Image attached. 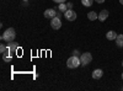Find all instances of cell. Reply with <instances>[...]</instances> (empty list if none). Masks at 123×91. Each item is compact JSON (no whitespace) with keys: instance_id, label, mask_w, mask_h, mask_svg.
<instances>
[{"instance_id":"cell-1","label":"cell","mask_w":123,"mask_h":91,"mask_svg":"<svg viewBox=\"0 0 123 91\" xmlns=\"http://www.w3.org/2000/svg\"><path fill=\"white\" fill-rule=\"evenodd\" d=\"M15 37H16V32H15V28H12V27L5 30L4 33L1 35V39L5 42H12Z\"/></svg>"},{"instance_id":"cell-2","label":"cell","mask_w":123,"mask_h":91,"mask_svg":"<svg viewBox=\"0 0 123 91\" xmlns=\"http://www.w3.org/2000/svg\"><path fill=\"white\" fill-rule=\"evenodd\" d=\"M80 65H81V60H80L79 55H71L67 60V67L69 69H75V68H78Z\"/></svg>"},{"instance_id":"cell-3","label":"cell","mask_w":123,"mask_h":91,"mask_svg":"<svg viewBox=\"0 0 123 91\" xmlns=\"http://www.w3.org/2000/svg\"><path fill=\"white\" fill-rule=\"evenodd\" d=\"M80 60H81V65H89L90 63H91V60H92V55H91V53H89V52H86V53H83L80 55Z\"/></svg>"},{"instance_id":"cell-4","label":"cell","mask_w":123,"mask_h":91,"mask_svg":"<svg viewBox=\"0 0 123 91\" xmlns=\"http://www.w3.org/2000/svg\"><path fill=\"white\" fill-rule=\"evenodd\" d=\"M7 54L9 55H11V57H15V53H16V50H17V43H15L14 41L12 42H7Z\"/></svg>"},{"instance_id":"cell-5","label":"cell","mask_w":123,"mask_h":91,"mask_svg":"<svg viewBox=\"0 0 123 91\" xmlns=\"http://www.w3.org/2000/svg\"><path fill=\"white\" fill-rule=\"evenodd\" d=\"M64 16H65V18L68 20V21H75L76 20V12L74 11L73 9H68L67 11L64 12Z\"/></svg>"},{"instance_id":"cell-6","label":"cell","mask_w":123,"mask_h":91,"mask_svg":"<svg viewBox=\"0 0 123 91\" xmlns=\"http://www.w3.org/2000/svg\"><path fill=\"white\" fill-rule=\"evenodd\" d=\"M50 26H52L53 30H59L62 27V21H60V17L55 16L52 18V21H50Z\"/></svg>"},{"instance_id":"cell-7","label":"cell","mask_w":123,"mask_h":91,"mask_svg":"<svg viewBox=\"0 0 123 91\" xmlns=\"http://www.w3.org/2000/svg\"><path fill=\"white\" fill-rule=\"evenodd\" d=\"M57 11L54 9H47L46 11H44V17L46 18H53V17H55L57 16Z\"/></svg>"},{"instance_id":"cell-8","label":"cell","mask_w":123,"mask_h":91,"mask_svg":"<svg viewBox=\"0 0 123 91\" xmlns=\"http://www.w3.org/2000/svg\"><path fill=\"white\" fill-rule=\"evenodd\" d=\"M117 36H118V35H117L115 31H108V32L106 33V38L108 39V41H116Z\"/></svg>"},{"instance_id":"cell-9","label":"cell","mask_w":123,"mask_h":91,"mask_svg":"<svg viewBox=\"0 0 123 91\" xmlns=\"http://www.w3.org/2000/svg\"><path fill=\"white\" fill-rule=\"evenodd\" d=\"M102 75H104V72H102L101 69H95L94 72H92V78L94 79H101Z\"/></svg>"},{"instance_id":"cell-10","label":"cell","mask_w":123,"mask_h":91,"mask_svg":"<svg viewBox=\"0 0 123 91\" xmlns=\"http://www.w3.org/2000/svg\"><path fill=\"white\" fill-rule=\"evenodd\" d=\"M107 17H108V11L107 10H102V11L98 14V18L97 20H100V21H105Z\"/></svg>"},{"instance_id":"cell-11","label":"cell","mask_w":123,"mask_h":91,"mask_svg":"<svg viewBox=\"0 0 123 91\" xmlns=\"http://www.w3.org/2000/svg\"><path fill=\"white\" fill-rule=\"evenodd\" d=\"M87 18L90 20V21H95V20L98 18V15H97L95 11H90V12L87 14Z\"/></svg>"},{"instance_id":"cell-12","label":"cell","mask_w":123,"mask_h":91,"mask_svg":"<svg viewBox=\"0 0 123 91\" xmlns=\"http://www.w3.org/2000/svg\"><path fill=\"white\" fill-rule=\"evenodd\" d=\"M116 44H117L119 48L123 47V35H118V36H117V38H116Z\"/></svg>"},{"instance_id":"cell-13","label":"cell","mask_w":123,"mask_h":91,"mask_svg":"<svg viewBox=\"0 0 123 91\" xmlns=\"http://www.w3.org/2000/svg\"><path fill=\"white\" fill-rule=\"evenodd\" d=\"M12 58H14V57L9 55L7 53H4V54H3V60H4V62H6V63H10V62L12 60Z\"/></svg>"},{"instance_id":"cell-14","label":"cell","mask_w":123,"mask_h":91,"mask_svg":"<svg viewBox=\"0 0 123 91\" xmlns=\"http://www.w3.org/2000/svg\"><path fill=\"white\" fill-rule=\"evenodd\" d=\"M58 9H59V11H60V12H65L67 10H68V6H67L65 3H63V4H59Z\"/></svg>"},{"instance_id":"cell-15","label":"cell","mask_w":123,"mask_h":91,"mask_svg":"<svg viewBox=\"0 0 123 91\" xmlns=\"http://www.w3.org/2000/svg\"><path fill=\"white\" fill-rule=\"evenodd\" d=\"M92 1H94V0H81V4H83L84 6H86V7H89V6L92 5Z\"/></svg>"},{"instance_id":"cell-16","label":"cell","mask_w":123,"mask_h":91,"mask_svg":"<svg viewBox=\"0 0 123 91\" xmlns=\"http://www.w3.org/2000/svg\"><path fill=\"white\" fill-rule=\"evenodd\" d=\"M6 52H7V47H6L4 43H1V44H0V53L4 54V53H6Z\"/></svg>"},{"instance_id":"cell-17","label":"cell","mask_w":123,"mask_h":91,"mask_svg":"<svg viewBox=\"0 0 123 91\" xmlns=\"http://www.w3.org/2000/svg\"><path fill=\"white\" fill-rule=\"evenodd\" d=\"M53 1H54L55 4H63V3L67 1V0H53Z\"/></svg>"},{"instance_id":"cell-18","label":"cell","mask_w":123,"mask_h":91,"mask_svg":"<svg viewBox=\"0 0 123 91\" xmlns=\"http://www.w3.org/2000/svg\"><path fill=\"white\" fill-rule=\"evenodd\" d=\"M73 3H67V6H68V9H73Z\"/></svg>"},{"instance_id":"cell-19","label":"cell","mask_w":123,"mask_h":91,"mask_svg":"<svg viewBox=\"0 0 123 91\" xmlns=\"http://www.w3.org/2000/svg\"><path fill=\"white\" fill-rule=\"evenodd\" d=\"M73 55H79V50H78V49L73 50Z\"/></svg>"},{"instance_id":"cell-20","label":"cell","mask_w":123,"mask_h":91,"mask_svg":"<svg viewBox=\"0 0 123 91\" xmlns=\"http://www.w3.org/2000/svg\"><path fill=\"white\" fill-rule=\"evenodd\" d=\"M95 1H96L97 4H104V3H105V0H95Z\"/></svg>"},{"instance_id":"cell-21","label":"cell","mask_w":123,"mask_h":91,"mask_svg":"<svg viewBox=\"0 0 123 91\" xmlns=\"http://www.w3.org/2000/svg\"><path fill=\"white\" fill-rule=\"evenodd\" d=\"M22 1H24V3H28V0H22Z\"/></svg>"},{"instance_id":"cell-22","label":"cell","mask_w":123,"mask_h":91,"mask_svg":"<svg viewBox=\"0 0 123 91\" xmlns=\"http://www.w3.org/2000/svg\"><path fill=\"white\" fill-rule=\"evenodd\" d=\"M119 3H121V4L123 5V0H119Z\"/></svg>"},{"instance_id":"cell-23","label":"cell","mask_w":123,"mask_h":91,"mask_svg":"<svg viewBox=\"0 0 123 91\" xmlns=\"http://www.w3.org/2000/svg\"><path fill=\"white\" fill-rule=\"evenodd\" d=\"M122 79H123V73H122Z\"/></svg>"},{"instance_id":"cell-24","label":"cell","mask_w":123,"mask_h":91,"mask_svg":"<svg viewBox=\"0 0 123 91\" xmlns=\"http://www.w3.org/2000/svg\"><path fill=\"white\" fill-rule=\"evenodd\" d=\"M122 65H123V62H122Z\"/></svg>"}]
</instances>
